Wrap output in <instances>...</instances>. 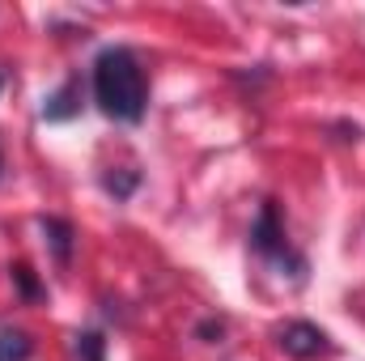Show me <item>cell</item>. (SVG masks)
<instances>
[{
	"mask_svg": "<svg viewBox=\"0 0 365 361\" xmlns=\"http://www.w3.org/2000/svg\"><path fill=\"white\" fill-rule=\"evenodd\" d=\"M93 102H98L110 119H123V123L145 119L149 81H145L140 60H136L128 47H106V51L93 60Z\"/></svg>",
	"mask_w": 365,
	"mask_h": 361,
	"instance_id": "1",
	"label": "cell"
},
{
	"mask_svg": "<svg viewBox=\"0 0 365 361\" xmlns=\"http://www.w3.org/2000/svg\"><path fill=\"white\" fill-rule=\"evenodd\" d=\"M276 345H280V353H289V357L297 361H310V357H323L327 349H331V340H327V332L323 327H314V323H284L280 332H276Z\"/></svg>",
	"mask_w": 365,
	"mask_h": 361,
	"instance_id": "2",
	"label": "cell"
},
{
	"mask_svg": "<svg viewBox=\"0 0 365 361\" xmlns=\"http://www.w3.org/2000/svg\"><path fill=\"white\" fill-rule=\"evenodd\" d=\"M251 243H255V251H264V255H272V260H289V243H284V230H280V221H276L272 204H264Z\"/></svg>",
	"mask_w": 365,
	"mask_h": 361,
	"instance_id": "3",
	"label": "cell"
},
{
	"mask_svg": "<svg viewBox=\"0 0 365 361\" xmlns=\"http://www.w3.org/2000/svg\"><path fill=\"white\" fill-rule=\"evenodd\" d=\"M77 111H81V102H77V81L60 86V93H51V98H47V106H43V115H47V119H73Z\"/></svg>",
	"mask_w": 365,
	"mask_h": 361,
	"instance_id": "4",
	"label": "cell"
},
{
	"mask_svg": "<svg viewBox=\"0 0 365 361\" xmlns=\"http://www.w3.org/2000/svg\"><path fill=\"white\" fill-rule=\"evenodd\" d=\"M30 353H34V345L26 332H17V327L0 332V361H30Z\"/></svg>",
	"mask_w": 365,
	"mask_h": 361,
	"instance_id": "5",
	"label": "cell"
},
{
	"mask_svg": "<svg viewBox=\"0 0 365 361\" xmlns=\"http://www.w3.org/2000/svg\"><path fill=\"white\" fill-rule=\"evenodd\" d=\"M43 234L51 238V251H56V260H68V255H73V225H68V221H60V217H47V221H43Z\"/></svg>",
	"mask_w": 365,
	"mask_h": 361,
	"instance_id": "6",
	"label": "cell"
},
{
	"mask_svg": "<svg viewBox=\"0 0 365 361\" xmlns=\"http://www.w3.org/2000/svg\"><path fill=\"white\" fill-rule=\"evenodd\" d=\"M81 349H86V357L90 361L102 357V340H98V336H81Z\"/></svg>",
	"mask_w": 365,
	"mask_h": 361,
	"instance_id": "7",
	"label": "cell"
},
{
	"mask_svg": "<svg viewBox=\"0 0 365 361\" xmlns=\"http://www.w3.org/2000/svg\"><path fill=\"white\" fill-rule=\"evenodd\" d=\"M0 175H4V153H0Z\"/></svg>",
	"mask_w": 365,
	"mask_h": 361,
	"instance_id": "8",
	"label": "cell"
}]
</instances>
